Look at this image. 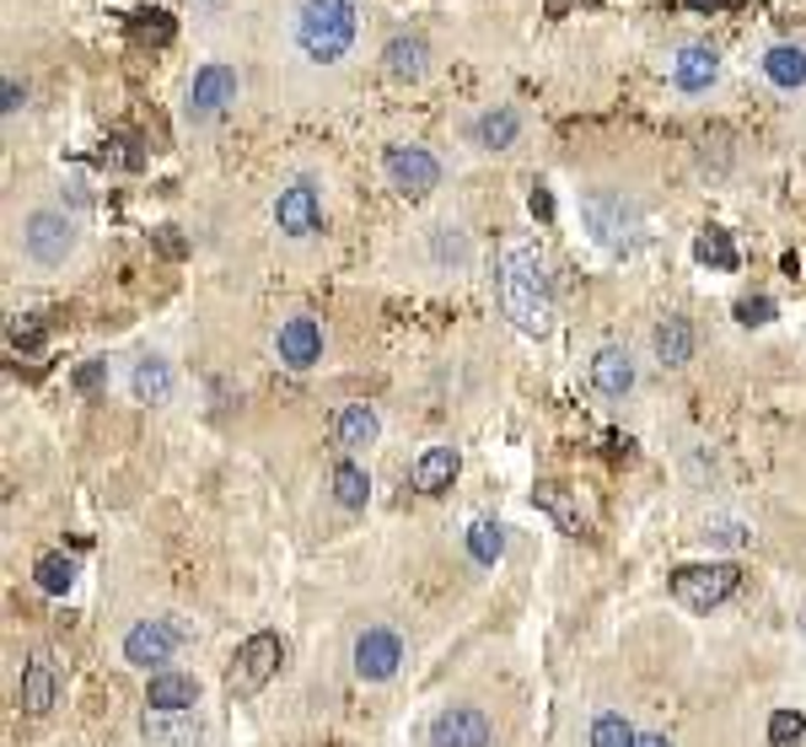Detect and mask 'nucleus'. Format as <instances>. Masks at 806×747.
Masks as SVG:
<instances>
[{"instance_id": "f257e3e1", "label": "nucleus", "mask_w": 806, "mask_h": 747, "mask_svg": "<svg viewBox=\"0 0 806 747\" xmlns=\"http://www.w3.org/2000/svg\"><path fill=\"white\" fill-rule=\"evenodd\" d=\"M495 285H500V307L522 334H549L554 328V285H549V264H543L538 248L511 243L500 253Z\"/></svg>"}, {"instance_id": "f03ea898", "label": "nucleus", "mask_w": 806, "mask_h": 747, "mask_svg": "<svg viewBox=\"0 0 806 747\" xmlns=\"http://www.w3.org/2000/svg\"><path fill=\"white\" fill-rule=\"evenodd\" d=\"M355 32H361L355 0H302V11H296V49L312 65L344 60L355 49Z\"/></svg>"}, {"instance_id": "7ed1b4c3", "label": "nucleus", "mask_w": 806, "mask_h": 747, "mask_svg": "<svg viewBox=\"0 0 806 747\" xmlns=\"http://www.w3.org/2000/svg\"><path fill=\"white\" fill-rule=\"evenodd\" d=\"M581 220H587L591 243H602L608 253H629L640 237V205L623 199L619 188H591L581 194Z\"/></svg>"}, {"instance_id": "20e7f679", "label": "nucleus", "mask_w": 806, "mask_h": 747, "mask_svg": "<svg viewBox=\"0 0 806 747\" xmlns=\"http://www.w3.org/2000/svg\"><path fill=\"white\" fill-rule=\"evenodd\" d=\"M743 587V570L737 564H682V570H672V597H678L682 608H694V613H710V608H720L726 597Z\"/></svg>"}, {"instance_id": "39448f33", "label": "nucleus", "mask_w": 806, "mask_h": 747, "mask_svg": "<svg viewBox=\"0 0 806 747\" xmlns=\"http://www.w3.org/2000/svg\"><path fill=\"white\" fill-rule=\"evenodd\" d=\"M76 248V220L65 216V210H32L22 220V253H28L38 269H55L65 264Z\"/></svg>"}, {"instance_id": "423d86ee", "label": "nucleus", "mask_w": 806, "mask_h": 747, "mask_svg": "<svg viewBox=\"0 0 806 747\" xmlns=\"http://www.w3.org/2000/svg\"><path fill=\"white\" fill-rule=\"evenodd\" d=\"M188 640V629L184 623H173V619H146V623H135L125 635V661L129 667H146V672H167V661L178 656V646Z\"/></svg>"}, {"instance_id": "0eeeda50", "label": "nucleus", "mask_w": 806, "mask_h": 747, "mask_svg": "<svg viewBox=\"0 0 806 747\" xmlns=\"http://www.w3.org/2000/svg\"><path fill=\"white\" fill-rule=\"evenodd\" d=\"M279 656H285L279 635H269V629L248 635V640L237 646V661H232V672H226V688H232V694H258V688L279 672Z\"/></svg>"}, {"instance_id": "6e6552de", "label": "nucleus", "mask_w": 806, "mask_h": 747, "mask_svg": "<svg viewBox=\"0 0 806 747\" xmlns=\"http://www.w3.org/2000/svg\"><path fill=\"white\" fill-rule=\"evenodd\" d=\"M431 747H495V726L479 705H446L431 720Z\"/></svg>"}, {"instance_id": "1a4fd4ad", "label": "nucleus", "mask_w": 806, "mask_h": 747, "mask_svg": "<svg viewBox=\"0 0 806 747\" xmlns=\"http://www.w3.org/2000/svg\"><path fill=\"white\" fill-rule=\"evenodd\" d=\"M237 102V70L232 65H199L194 70V81H188V119H216Z\"/></svg>"}, {"instance_id": "9d476101", "label": "nucleus", "mask_w": 806, "mask_h": 747, "mask_svg": "<svg viewBox=\"0 0 806 747\" xmlns=\"http://www.w3.org/2000/svg\"><path fill=\"white\" fill-rule=\"evenodd\" d=\"M275 226L285 232V237H312L317 226H323V194H317V184H307V178H296V184L279 188L275 199Z\"/></svg>"}, {"instance_id": "9b49d317", "label": "nucleus", "mask_w": 806, "mask_h": 747, "mask_svg": "<svg viewBox=\"0 0 806 747\" xmlns=\"http://www.w3.org/2000/svg\"><path fill=\"white\" fill-rule=\"evenodd\" d=\"M382 167H387L393 188L409 194V199H420V194H431V188L441 184V161H435L425 146H387Z\"/></svg>"}, {"instance_id": "f8f14e48", "label": "nucleus", "mask_w": 806, "mask_h": 747, "mask_svg": "<svg viewBox=\"0 0 806 747\" xmlns=\"http://www.w3.org/2000/svg\"><path fill=\"white\" fill-rule=\"evenodd\" d=\"M403 667V640L393 629H361V640H355V678H366V684H387L393 672Z\"/></svg>"}, {"instance_id": "ddd939ff", "label": "nucleus", "mask_w": 806, "mask_h": 747, "mask_svg": "<svg viewBox=\"0 0 806 747\" xmlns=\"http://www.w3.org/2000/svg\"><path fill=\"white\" fill-rule=\"evenodd\" d=\"M275 355L291 366V372H307L323 361V328L312 317H285L275 334Z\"/></svg>"}, {"instance_id": "4468645a", "label": "nucleus", "mask_w": 806, "mask_h": 747, "mask_svg": "<svg viewBox=\"0 0 806 747\" xmlns=\"http://www.w3.org/2000/svg\"><path fill=\"white\" fill-rule=\"evenodd\" d=\"M17 699H22L28 716H49V710H55V699H60V667H55V656L49 651H38L28 667H22Z\"/></svg>"}, {"instance_id": "2eb2a0df", "label": "nucleus", "mask_w": 806, "mask_h": 747, "mask_svg": "<svg viewBox=\"0 0 806 747\" xmlns=\"http://www.w3.org/2000/svg\"><path fill=\"white\" fill-rule=\"evenodd\" d=\"M715 81H720V55H715L710 43H682L678 55H672V87L678 92H710Z\"/></svg>"}, {"instance_id": "dca6fc26", "label": "nucleus", "mask_w": 806, "mask_h": 747, "mask_svg": "<svg viewBox=\"0 0 806 747\" xmlns=\"http://www.w3.org/2000/svg\"><path fill=\"white\" fill-rule=\"evenodd\" d=\"M146 705L161 710V716H188L194 705H199V678L194 672H151V684H146Z\"/></svg>"}, {"instance_id": "f3484780", "label": "nucleus", "mask_w": 806, "mask_h": 747, "mask_svg": "<svg viewBox=\"0 0 806 747\" xmlns=\"http://www.w3.org/2000/svg\"><path fill=\"white\" fill-rule=\"evenodd\" d=\"M591 387H597L602 399H629V387H635V361H629V350L602 344V350L591 355Z\"/></svg>"}, {"instance_id": "a211bd4d", "label": "nucleus", "mask_w": 806, "mask_h": 747, "mask_svg": "<svg viewBox=\"0 0 806 747\" xmlns=\"http://www.w3.org/2000/svg\"><path fill=\"white\" fill-rule=\"evenodd\" d=\"M382 65H387V76H399V81H420V76L431 70V49H425L420 32H393L387 49H382Z\"/></svg>"}, {"instance_id": "6ab92c4d", "label": "nucleus", "mask_w": 806, "mask_h": 747, "mask_svg": "<svg viewBox=\"0 0 806 747\" xmlns=\"http://www.w3.org/2000/svg\"><path fill=\"white\" fill-rule=\"evenodd\" d=\"M458 468H463L458 446H425L420 463H414V490H420V495H441V490H452Z\"/></svg>"}, {"instance_id": "aec40b11", "label": "nucleus", "mask_w": 806, "mask_h": 747, "mask_svg": "<svg viewBox=\"0 0 806 747\" xmlns=\"http://www.w3.org/2000/svg\"><path fill=\"white\" fill-rule=\"evenodd\" d=\"M146 737L161 747H199V737H205V726L194 720V710L188 716H161V710H146Z\"/></svg>"}, {"instance_id": "412c9836", "label": "nucleus", "mask_w": 806, "mask_h": 747, "mask_svg": "<svg viewBox=\"0 0 806 747\" xmlns=\"http://www.w3.org/2000/svg\"><path fill=\"white\" fill-rule=\"evenodd\" d=\"M651 350L661 366H682V361L694 355V323H688V317H661L651 334Z\"/></svg>"}, {"instance_id": "4be33fe9", "label": "nucleus", "mask_w": 806, "mask_h": 747, "mask_svg": "<svg viewBox=\"0 0 806 747\" xmlns=\"http://www.w3.org/2000/svg\"><path fill=\"white\" fill-rule=\"evenodd\" d=\"M129 393H135L140 404H167V399H173V366H167L161 355H146V361L129 372Z\"/></svg>"}, {"instance_id": "5701e85b", "label": "nucleus", "mask_w": 806, "mask_h": 747, "mask_svg": "<svg viewBox=\"0 0 806 747\" xmlns=\"http://www.w3.org/2000/svg\"><path fill=\"white\" fill-rule=\"evenodd\" d=\"M764 76L775 81L779 92H802L806 87V49H796V43H775V49L764 55Z\"/></svg>"}, {"instance_id": "b1692460", "label": "nucleus", "mask_w": 806, "mask_h": 747, "mask_svg": "<svg viewBox=\"0 0 806 747\" xmlns=\"http://www.w3.org/2000/svg\"><path fill=\"white\" fill-rule=\"evenodd\" d=\"M376 409L372 404H344L340 414H334V436H340V446H350V452H361V446H372L376 441Z\"/></svg>"}, {"instance_id": "393cba45", "label": "nucleus", "mask_w": 806, "mask_h": 747, "mask_svg": "<svg viewBox=\"0 0 806 747\" xmlns=\"http://www.w3.org/2000/svg\"><path fill=\"white\" fill-rule=\"evenodd\" d=\"M517 135H522V114H517V108H490V114L473 119V140H479L484 151H505Z\"/></svg>"}, {"instance_id": "a878e982", "label": "nucleus", "mask_w": 806, "mask_h": 747, "mask_svg": "<svg viewBox=\"0 0 806 747\" xmlns=\"http://www.w3.org/2000/svg\"><path fill=\"white\" fill-rule=\"evenodd\" d=\"M328 484H334V500H340L344 511H361L366 505V495H372V479H366V468L361 463H334V473H328Z\"/></svg>"}, {"instance_id": "bb28decb", "label": "nucleus", "mask_w": 806, "mask_h": 747, "mask_svg": "<svg viewBox=\"0 0 806 747\" xmlns=\"http://www.w3.org/2000/svg\"><path fill=\"white\" fill-rule=\"evenodd\" d=\"M32 581H38V592L65 597L76 587V560H70V554H43V560L32 564Z\"/></svg>"}, {"instance_id": "cd10ccee", "label": "nucleus", "mask_w": 806, "mask_h": 747, "mask_svg": "<svg viewBox=\"0 0 806 747\" xmlns=\"http://www.w3.org/2000/svg\"><path fill=\"white\" fill-rule=\"evenodd\" d=\"M468 554H473L479 564H500V554H505V528L490 522V517L473 522V528H468Z\"/></svg>"}, {"instance_id": "c85d7f7f", "label": "nucleus", "mask_w": 806, "mask_h": 747, "mask_svg": "<svg viewBox=\"0 0 806 747\" xmlns=\"http://www.w3.org/2000/svg\"><path fill=\"white\" fill-rule=\"evenodd\" d=\"M591 747H635L640 743V731L629 726V720L619 716V710H602V716L591 720V737H587Z\"/></svg>"}, {"instance_id": "c756f323", "label": "nucleus", "mask_w": 806, "mask_h": 747, "mask_svg": "<svg viewBox=\"0 0 806 747\" xmlns=\"http://www.w3.org/2000/svg\"><path fill=\"white\" fill-rule=\"evenodd\" d=\"M694 258L699 264H715V269H737V248H731V232H720V226H710L699 243H694Z\"/></svg>"}, {"instance_id": "7c9ffc66", "label": "nucleus", "mask_w": 806, "mask_h": 747, "mask_svg": "<svg viewBox=\"0 0 806 747\" xmlns=\"http://www.w3.org/2000/svg\"><path fill=\"white\" fill-rule=\"evenodd\" d=\"M431 253H435V264H468V237L458 232V226H435L431 232Z\"/></svg>"}, {"instance_id": "2f4dec72", "label": "nucleus", "mask_w": 806, "mask_h": 747, "mask_svg": "<svg viewBox=\"0 0 806 747\" xmlns=\"http://www.w3.org/2000/svg\"><path fill=\"white\" fill-rule=\"evenodd\" d=\"M802 737H806L802 710H775L769 716V747H802Z\"/></svg>"}, {"instance_id": "473e14b6", "label": "nucleus", "mask_w": 806, "mask_h": 747, "mask_svg": "<svg viewBox=\"0 0 806 747\" xmlns=\"http://www.w3.org/2000/svg\"><path fill=\"white\" fill-rule=\"evenodd\" d=\"M769 317H775V302H769V296H747V302H737V323H743V328H764Z\"/></svg>"}, {"instance_id": "72a5a7b5", "label": "nucleus", "mask_w": 806, "mask_h": 747, "mask_svg": "<svg viewBox=\"0 0 806 747\" xmlns=\"http://www.w3.org/2000/svg\"><path fill=\"white\" fill-rule=\"evenodd\" d=\"M135 32L151 38V43H167V38H173V17H167V11H146V17L135 22Z\"/></svg>"}, {"instance_id": "f704fd0d", "label": "nucleus", "mask_w": 806, "mask_h": 747, "mask_svg": "<svg viewBox=\"0 0 806 747\" xmlns=\"http://www.w3.org/2000/svg\"><path fill=\"white\" fill-rule=\"evenodd\" d=\"M705 543L737 549V543H747V528H743V522H710V528H705Z\"/></svg>"}, {"instance_id": "c9c22d12", "label": "nucleus", "mask_w": 806, "mask_h": 747, "mask_svg": "<svg viewBox=\"0 0 806 747\" xmlns=\"http://www.w3.org/2000/svg\"><path fill=\"white\" fill-rule=\"evenodd\" d=\"M102 376H108V361H87V366L76 372V387H81V393H97V387H102Z\"/></svg>"}, {"instance_id": "e433bc0d", "label": "nucleus", "mask_w": 806, "mask_h": 747, "mask_svg": "<svg viewBox=\"0 0 806 747\" xmlns=\"http://www.w3.org/2000/svg\"><path fill=\"white\" fill-rule=\"evenodd\" d=\"M156 248L167 253V258H184V253H188V243H184V237H178V226H161V232H156Z\"/></svg>"}, {"instance_id": "4c0bfd02", "label": "nucleus", "mask_w": 806, "mask_h": 747, "mask_svg": "<svg viewBox=\"0 0 806 747\" xmlns=\"http://www.w3.org/2000/svg\"><path fill=\"white\" fill-rule=\"evenodd\" d=\"M11 344H17V350H38V344H43V328H38V323H17V328H11Z\"/></svg>"}, {"instance_id": "58836bf2", "label": "nucleus", "mask_w": 806, "mask_h": 747, "mask_svg": "<svg viewBox=\"0 0 806 747\" xmlns=\"http://www.w3.org/2000/svg\"><path fill=\"white\" fill-rule=\"evenodd\" d=\"M528 210L538 220H554V194H549V188H532L528 194Z\"/></svg>"}, {"instance_id": "ea45409f", "label": "nucleus", "mask_w": 806, "mask_h": 747, "mask_svg": "<svg viewBox=\"0 0 806 747\" xmlns=\"http://www.w3.org/2000/svg\"><path fill=\"white\" fill-rule=\"evenodd\" d=\"M22 102H28V92H22L17 81H6V102H0V108H6V119H17V114H22Z\"/></svg>"}, {"instance_id": "a19ab883", "label": "nucleus", "mask_w": 806, "mask_h": 747, "mask_svg": "<svg viewBox=\"0 0 806 747\" xmlns=\"http://www.w3.org/2000/svg\"><path fill=\"white\" fill-rule=\"evenodd\" d=\"M125 167H140V140H125Z\"/></svg>"}, {"instance_id": "79ce46f5", "label": "nucleus", "mask_w": 806, "mask_h": 747, "mask_svg": "<svg viewBox=\"0 0 806 747\" xmlns=\"http://www.w3.org/2000/svg\"><path fill=\"white\" fill-rule=\"evenodd\" d=\"M635 747H672V743H667V737H640Z\"/></svg>"}, {"instance_id": "37998d69", "label": "nucleus", "mask_w": 806, "mask_h": 747, "mask_svg": "<svg viewBox=\"0 0 806 747\" xmlns=\"http://www.w3.org/2000/svg\"><path fill=\"white\" fill-rule=\"evenodd\" d=\"M688 6H699V11H705V6H715V0H688Z\"/></svg>"}]
</instances>
